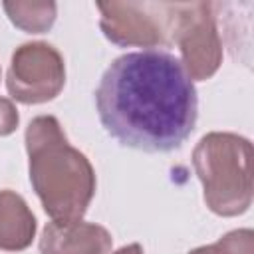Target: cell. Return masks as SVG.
Listing matches in <instances>:
<instances>
[{
	"mask_svg": "<svg viewBox=\"0 0 254 254\" xmlns=\"http://www.w3.org/2000/svg\"><path fill=\"white\" fill-rule=\"evenodd\" d=\"M97 113L119 143L149 153L181 147L196 123V89L181 60L161 50L111 62L95 91Z\"/></svg>",
	"mask_w": 254,
	"mask_h": 254,
	"instance_id": "1",
	"label": "cell"
},
{
	"mask_svg": "<svg viewBox=\"0 0 254 254\" xmlns=\"http://www.w3.org/2000/svg\"><path fill=\"white\" fill-rule=\"evenodd\" d=\"M30 181L44 210L58 222L81 220L95 192V175L83 153L73 149L58 119L36 117L26 129Z\"/></svg>",
	"mask_w": 254,
	"mask_h": 254,
	"instance_id": "2",
	"label": "cell"
},
{
	"mask_svg": "<svg viewBox=\"0 0 254 254\" xmlns=\"http://www.w3.org/2000/svg\"><path fill=\"white\" fill-rule=\"evenodd\" d=\"M192 165L212 212L234 216L250 206L252 145L248 139L232 133H208L198 141Z\"/></svg>",
	"mask_w": 254,
	"mask_h": 254,
	"instance_id": "3",
	"label": "cell"
},
{
	"mask_svg": "<svg viewBox=\"0 0 254 254\" xmlns=\"http://www.w3.org/2000/svg\"><path fill=\"white\" fill-rule=\"evenodd\" d=\"M65 81L64 60L50 44L34 42L20 46L8 69V91L22 103H44L54 99Z\"/></svg>",
	"mask_w": 254,
	"mask_h": 254,
	"instance_id": "4",
	"label": "cell"
},
{
	"mask_svg": "<svg viewBox=\"0 0 254 254\" xmlns=\"http://www.w3.org/2000/svg\"><path fill=\"white\" fill-rule=\"evenodd\" d=\"M173 12V38L183 54L181 64L190 79L210 77L220 65V42L210 6L204 2L175 4Z\"/></svg>",
	"mask_w": 254,
	"mask_h": 254,
	"instance_id": "5",
	"label": "cell"
},
{
	"mask_svg": "<svg viewBox=\"0 0 254 254\" xmlns=\"http://www.w3.org/2000/svg\"><path fill=\"white\" fill-rule=\"evenodd\" d=\"M147 4H99L103 12L101 28L105 36L123 46H157L165 42V32L155 16L145 14Z\"/></svg>",
	"mask_w": 254,
	"mask_h": 254,
	"instance_id": "6",
	"label": "cell"
},
{
	"mask_svg": "<svg viewBox=\"0 0 254 254\" xmlns=\"http://www.w3.org/2000/svg\"><path fill=\"white\" fill-rule=\"evenodd\" d=\"M40 250L42 254H107L111 234L99 224L52 220L42 232Z\"/></svg>",
	"mask_w": 254,
	"mask_h": 254,
	"instance_id": "7",
	"label": "cell"
},
{
	"mask_svg": "<svg viewBox=\"0 0 254 254\" xmlns=\"http://www.w3.org/2000/svg\"><path fill=\"white\" fill-rule=\"evenodd\" d=\"M36 232V218L24 198L12 190H0V248L24 250Z\"/></svg>",
	"mask_w": 254,
	"mask_h": 254,
	"instance_id": "8",
	"label": "cell"
},
{
	"mask_svg": "<svg viewBox=\"0 0 254 254\" xmlns=\"http://www.w3.org/2000/svg\"><path fill=\"white\" fill-rule=\"evenodd\" d=\"M10 20L28 32H46L56 18L54 2H4Z\"/></svg>",
	"mask_w": 254,
	"mask_h": 254,
	"instance_id": "9",
	"label": "cell"
},
{
	"mask_svg": "<svg viewBox=\"0 0 254 254\" xmlns=\"http://www.w3.org/2000/svg\"><path fill=\"white\" fill-rule=\"evenodd\" d=\"M208 248L210 254H254L252 230H234Z\"/></svg>",
	"mask_w": 254,
	"mask_h": 254,
	"instance_id": "10",
	"label": "cell"
},
{
	"mask_svg": "<svg viewBox=\"0 0 254 254\" xmlns=\"http://www.w3.org/2000/svg\"><path fill=\"white\" fill-rule=\"evenodd\" d=\"M18 125V113L8 99L0 97V135H10Z\"/></svg>",
	"mask_w": 254,
	"mask_h": 254,
	"instance_id": "11",
	"label": "cell"
},
{
	"mask_svg": "<svg viewBox=\"0 0 254 254\" xmlns=\"http://www.w3.org/2000/svg\"><path fill=\"white\" fill-rule=\"evenodd\" d=\"M115 254H143V248H141L139 244H131V246L121 248V250H119V252H115Z\"/></svg>",
	"mask_w": 254,
	"mask_h": 254,
	"instance_id": "12",
	"label": "cell"
},
{
	"mask_svg": "<svg viewBox=\"0 0 254 254\" xmlns=\"http://www.w3.org/2000/svg\"><path fill=\"white\" fill-rule=\"evenodd\" d=\"M189 254H210V248H208V246H204V248H196V250H192V252H189Z\"/></svg>",
	"mask_w": 254,
	"mask_h": 254,
	"instance_id": "13",
	"label": "cell"
}]
</instances>
